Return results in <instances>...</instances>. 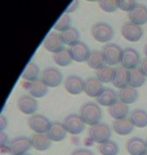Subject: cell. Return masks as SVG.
I'll return each instance as SVG.
<instances>
[{
	"mask_svg": "<svg viewBox=\"0 0 147 155\" xmlns=\"http://www.w3.org/2000/svg\"><path fill=\"white\" fill-rule=\"evenodd\" d=\"M80 116L86 123V125L91 127L95 126L101 123L102 109L99 104L94 103V102H87L80 108Z\"/></svg>",
	"mask_w": 147,
	"mask_h": 155,
	"instance_id": "6da1fadb",
	"label": "cell"
},
{
	"mask_svg": "<svg viewBox=\"0 0 147 155\" xmlns=\"http://www.w3.org/2000/svg\"><path fill=\"white\" fill-rule=\"evenodd\" d=\"M91 33L94 39L101 43H109L114 38V29L110 24L100 21L93 24L91 27Z\"/></svg>",
	"mask_w": 147,
	"mask_h": 155,
	"instance_id": "7a4b0ae2",
	"label": "cell"
},
{
	"mask_svg": "<svg viewBox=\"0 0 147 155\" xmlns=\"http://www.w3.org/2000/svg\"><path fill=\"white\" fill-rule=\"evenodd\" d=\"M102 52L107 66H116L121 63L123 57V48H121V46H119L117 43L109 42L105 45L102 48Z\"/></svg>",
	"mask_w": 147,
	"mask_h": 155,
	"instance_id": "3957f363",
	"label": "cell"
},
{
	"mask_svg": "<svg viewBox=\"0 0 147 155\" xmlns=\"http://www.w3.org/2000/svg\"><path fill=\"white\" fill-rule=\"evenodd\" d=\"M89 137L94 143L103 144L106 141L110 140L112 135V130L106 123H99L95 126L90 127L89 129Z\"/></svg>",
	"mask_w": 147,
	"mask_h": 155,
	"instance_id": "277c9868",
	"label": "cell"
},
{
	"mask_svg": "<svg viewBox=\"0 0 147 155\" xmlns=\"http://www.w3.org/2000/svg\"><path fill=\"white\" fill-rule=\"evenodd\" d=\"M32 147L31 139L26 136H18L9 142L7 149L10 155H24Z\"/></svg>",
	"mask_w": 147,
	"mask_h": 155,
	"instance_id": "5b68a950",
	"label": "cell"
},
{
	"mask_svg": "<svg viewBox=\"0 0 147 155\" xmlns=\"http://www.w3.org/2000/svg\"><path fill=\"white\" fill-rule=\"evenodd\" d=\"M62 124H64L67 132L72 135L81 134L85 130L86 127V123L81 118L80 114H75V113L68 114V116H65Z\"/></svg>",
	"mask_w": 147,
	"mask_h": 155,
	"instance_id": "8992f818",
	"label": "cell"
},
{
	"mask_svg": "<svg viewBox=\"0 0 147 155\" xmlns=\"http://www.w3.org/2000/svg\"><path fill=\"white\" fill-rule=\"evenodd\" d=\"M62 74L55 67H48L40 74V80L45 84L48 88L58 87L62 82Z\"/></svg>",
	"mask_w": 147,
	"mask_h": 155,
	"instance_id": "52a82bcc",
	"label": "cell"
},
{
	"mask_svg": "<svg viewBox=\"0 0 147 155\" xmlns=\"http://www.w3.org/2000/svg\"><path fill=\"white\" fill-rule=\"evenodd\" d=\"M29 128L35 132V134H46L51 127L52 122L48 117L42 114H34L27 120Z\"/></svg>",
	"mask_w": 147,
	"mask_h": 155,
	"instance_id": "ba28073f",
	"label": "cell"
},
{
	"mask_svg": "<svg viewBox=\"0 0 147 155\" xmlns=\"http://www.w3.org/2000/svg\"><path fill=\"white\" fill-rule=\"evenodd\" d=\"M141 63L140 61V54L139 52L133 48H123V57H122L121 66L125 69L132 71L137 69L139 64Z\"/></svg>",
	"mask_w": 147,
	"mask_h": 155,
	"instance_id": "9c48e42d",
	"label": "cell"
},
{
	"mask_svg": "<svg viewBox=\"0 0 147 155\" xmlns=\"http://www.w3.org/2000/svg\"><path fill=\"white\" fill-rule=\"evenodd\" d=\"M43 48L48 51L52 52L54 54L65 49L61 33H58L57 31H52L49 33L43 40Z\"/></svg>",
	"mask_w": 147,
	"mask_h": 155,
	"instance_id": "30bf717a",
	"label": "cell"
},
{
	"mask_svg": "<svg viewBox=\"0 0 147 155\" xmlns=\"http://www.w3.org/2000/svg\"><path fill=\"white\" fill-rule=\"evenodd\" d=\"M122 36L130 42H136L140 40L143 35V28L141 26L131 23L130 21L124 22L121 27Z\"/></svg>",
	"mask_w": 147,
	"mask_h": 155,
	"instance_id": "8fae6325",
	"label": "cell"
},
{
	"mask_svg": "<svg viewBox=\"0 0 147 155\" xmlns=\"http://www.w3.org/2000/svg\"><path fill=\"white\" fill-rule=\"evenodd\" d=\"M17 107L24 115L32 116L38 109V103L30 95H21L17 100Z\"/></svg>",
	"mask_w": 147,
	"mask_h": 155,
	"instance_id": "7c38bea8",
	"label": "cell"
},
{
	"mask_svg": "<svg viewBox=\"0 0 147 155\" xmlns=\"http://www.w3.org/2000/svg\"><path fill=\"white\" fill-rule=\"evenodd\" d=\"M85 81L77 75H70L65 79V90L71 95H80L84 92Z\"/></svg>",
	"mask_w": 147,
	"mask_h": 155,
	"instance_id": "4fadbf2b",
	"label": "cell"
},
{
	"mask_svg": "<svg viewBox=\"0 0 147 155\" xmlns=\"http://www.w3.org/2000/svg\"><path fill=\"white\" fill-rule=\"evenodd\" d=\"M68 51H70V54L72 58H73V61H77V63H84V61H87L91 54L89 46L83 41L78 42L77 45L71 46V48H68Z\"/></svg>",
	"mask_w": 147,
	"mask_h": 155,
	"instance_id": "5bb4252c",
	"label": "cell"
},
{
	"mask_svg": "<svg viewBox=\"0 0 147 155\" xmlns=\"http://www.w3.org/2000/svg\"><path fill=\"white\" fill-rule=\"evenodd\" d=\"M125 147L130 155H144L147 153L146 141L140 137H132L128 139Z\"/></svg>",
	"mask_w": 147,
	"mask_h": 155,
	"instance_id": "9a60e30c",
	"label": "cell"
},
{
	"mask_svg": "<svg viewBox=\"0 0 147 155\" xmlns=\"http://www.w3.org/2000/svg\"><path fill=\"white\" fill-rule=\"evenodd\" d=\"M128 19L131 23L141 26L147 22V7L144 4L138 3L129 13Z\"/></svg>",
	"mask_w": 147,
	"mask_h": 155,
	"instance_id": "2e32d148",
	"label": "cell"
},
{
	"mask_svg": "<svg viewBox=\"0 0 147 155\" xmlns=\"http://www.w3.org/2000/svg\"><path fill=\"white\" fill-rule=\"evenodd\" d=\"M105 88L103 84L97 79L96 77H90L87 80H85V86H84V92L86 93L87 96L91 98H98L102 92L104 91Z\"/></svg>",
	"mask_w": 147,
	"mask_h": 155,
	"instance_id": "e0dca14e",
	"label": "cell"
},
{
	"mask_svg": "<svg viewBox=\"0 0 147 155\" xmlns=\"http://www.w3.org/2000/svg\"><path fill=\"white\" fill-rule=\"evenodd\" d=\"M130 81V71L125 69L122 66L115 68L114 72V79H113V86L119 90L129 86Z\"/></svg>",
	"mask_w": 147,
	"mask_h": 155,
	"instance_id": "ac0fdd59",
	"label": "cell"
},
{
	"mask_svg": "<svg viewBox=\"0 0 147 155\" xmlns=\"http://www.w3.org/2000/svg\"><path fill=\"white\" fill-rule=\"evenodd\" d=\"M67 130H65L64 124L58 121H55L52 122L51 127H49L48 131V136L49 137L52 141L54 142H59L65 140V138L67 137Z\"/></svg>",
	"mask_w": 147,
	"mask_h": 155,
	"instance_id": "d6986e66",
	"label": "cell"
},
{
	"mask_svg": "<svg viewBox=\"0 0 147 155\" xmlns=\"http://www.w3.org/2000/svg\"><path fill=\"white\" fill-rule=\"evenodd\" d=\"M25 88L27 91H28L29 95L31 97H33L34 99L43 98L46 94H48V88L40 79L34 81V82L27 83Z\"/></svg>",
	"mask_w": 147,
	"mask_h": 155,
	"instance_id": "ffe728a7",
	"label": "cell"
},
{
	"mask_svg": "<svg viewBox=\"0 0 147 155\" xmlns=\"http://www.w3.org/2000/svg\"><path fill=\"white\" fill-rule=\"evenodd\" d=\"M119 100V96L113 89L111 88H105L102 94L97 98V104L100 106L105 107H111L112 105L117 103Z\"/></svg>",
	"mask_w": 147,
	"mask_h": 155,
	"instance_id": "44dd1931",
	"label": "cell"
},
{
	"mask_svg": "<svg viewBox=\"0 0 147 155\" xmlns=\"http://www.w3.org/2000/svg\"><path fill=\"white\" fill-rule=\"evenodd\" d=\"M108 112L115 121L126 119L127 116L129 115V106L118 101L117 103H115L111 107H109Z\"/></svg>",
	"mask_w": 147,
	"mask_h": 155,
	"instance_id": "7402d4cb",
	"label": "cell"
},
{
	"mask_svg": "<svg viewBox=\"0 0 147 155\" xmlns=\"http://www.w3.org/2000/svg\"><path fill=\"white\" fill-rule=\"evenodd\" d=\"M118 96H119V101L126 105H130L135 103L137 101L139 94L136 89H134L130 86H127L123 89L119 90Z\"/></svg>",
	"mask_w": 147,
	"mask_h": 155,
	"instance_id": "603a6c76",
	"label": "cell"
},
{
	"mask_svg": "<svg viewBox=\"0 0 147 155\" xmlns=\"http://www.w3.org/2000/svg\"><path fill=\"white\" fill-rule=\"evenodd\" d=\"M133 129H134V125L129 118L122 119V120H116L113 122L114 132L120 136L129 135L133 131Z\"/></svg>",
	"mask_w": 147,
	"mask_h": 155,
	"instance_id": "cb8c5ba5",
	"label": "cell"
},
{
	"mask_svg": "<svg viewBox=\"0 0 147 155\" xmlns=\"http://www.w3.org/2000/svg\"><path fill=\"white\" fill-rule=\"evenodd\" d=\"M31 139L32 147L37 151H45L52 146V140L48 134H34Z\"/></svg>",
	"mask_w": 147,
	"mask_h": 155,
	"instance_id": "d4e9b609",
	"label": "cell"
},
{
	"mask_svg": "<svg viewBox=\"0 0 147 155\" xmlns=\"http://www.w3.org/2000/svg\"><path fill=\"white\" fill-rule=\"evenodd\" d=\"M87 64H88L89 68L96 71H98L101 68L106 66V61L102 51H97V49L96 51H91V54L89 55L88 61H87Z\"/></svg>",
	"mask_w": 147,
	"mask_h": 155,
	"instance_id": "484cf974",
	"label": "cell"
},
{
	"mask_svg": "<svg viewBox=\"0 0 147 155\" xmlns=\"http://www.w3.org/2000/svg\"><path fill=\"white\" fill-rule=\"evenodd\" d=\"M129 119L137 128H144L147 126V112L143 109H134L130 113Z\"/></svg>",
	"mask_w": 147,
	"mask_h": 155,
	"instance_id": "4316f807",
	"label": "cell"
},
{
	"mask_svg": "<svg viewBox=\"0 0 147 155\" xmlns=\"http://www.w3.org/2000/svg\"><path fill=\"white\" fill-rule=\"evenodd\" d=\"M61 35L65 45H68L70 48L77 45L78 42H80V32L74 26H72L68 29L65 30V31L62 32Z\"/></svg>",
	"mask_w": 147,
	"mask_h": 155,
	"instance_id": "83f0119b",
	"label": "cell"
},
{
	"mask_svg": "<svg viewBox=\"0 0 147 155\" xmlns=\"http://www.w3.org/2000/svg\"><path fill=\"white\" fill-rule=\"evenodd\" d=\"M114 72H115V69H113L112 67L104 66L100 70L97 71L96 78L102 84L112 83L113 82V79H114Z\"/></svg>",
	"mask_w": 147,
	"mask_h": 155,
	"instance_id": "f1b7e54d",
	"label": "cell"
},
{
	"mask_svg": "<svg viewBox=\"0 0 147 155\" xmlns=\"http://www.w3.org/2000/svg\"><path fill=\"white\" fill-rule=\"evenodd\" d=\"M40 74L42 73H40L38 66L34 63H29L22 74V79L24 81H26L27 83L34 82V81L38 80Z\"/></svg>",
	"mask_w": 147,
	"mask_h": 155,
	"instance_id": "f546056e",
	"label": "cell"
},
{
	"mask_svg": "<svg viewBox=\"0 0 147 155\" xmlns=\"http://www.w3.org/2000/svg\"><path fill=\"white\" fill-rule=\"evenodd\" d=\"M145 82H146V77L143 75L141 71L139 70V68L130 71V81H129L130 87H132L134 89L140 88V87L144 85Z\"/></svg>",
	"mask_w": 147,
	"mask_h": 155,
	"instance_id": "4dcf8cb0",
	"label": "cell"
},
{
	"mask_svg": "<svg viewBox=\"0 0 147 155\" xmlns=\"http://www.w3.org/2000/svg\"><path fill=\"white\" fill-rule=\"evenodd\" d=\"M52 58H54L55 63L59 67H68V66H70L72 64V61H73V58H72L70 51H68V48L58 52V54H55L52 55Z\"/></svg>",
	"mask_w": 147,
	"mask_h": 155,
	"instance_id": "1f68e13d",
	"label": "cell"
},
{
	"mask_svg": "<svg viewBox=\"0 0 147 155\" xmlns=\"http://www.w3.org/2000/svg\"><path fill=\"white\" fill-rule=\"evenodd\" d=\"M98 150L101 155H117L119 153V146L116 142L110 139L105 143L99 145Z\"/></svg>",
	"mask_w": 147,
	"mask_h": 155,
	"instance_id": "d6a6232c",
	"label": "cell"
},
{
	"mask_svg": "<svg viewBox=\"0 0 147 155\" xmlns=\"http://www.w3.org/2000/svg\"><path fill=\"white\" fill-rule=\"evenodd\" d=\"M72 18L68 13H64L58 19V21L55 24L54 29L58 32H64L70 27H72Z\"/></svg>",
	"mask_w": 147,
	"mask_h": 155,
	"instance_id": "836d02e7",
	"label": "cell"
},
{
	"mask_svg": "<svg viewBox=\"0 0 147 155\" xmlns=\"http://www.w3.org/2000/svg\"><path fill=\"white\" fill-rule=\"evenodd\" d=\"M99 6L103 11L111 13L119 9V0H101Z\"/></svg>",
	"mask_w": 147,
	"mask_h": 155,
	"instance_id": "e575fe53",
	"label": "cell"
},
{
	"mask_svg": "<svg viewBox=\"0 0 147 155\" xmlns=\"http://www.w3.org/2000/svg\"><path fill=\"white\" fill-rule=\"evenodd\" d=\"M138 4L134 0H119V9L123 11H127L128 13Z\"/></svg>",
	"mask_w": 147,
	"mask_h": 155,
	"instance_id": "d590c367",
	"label": "cell"
},
{
	"mask_svg": "<svg viewBox=\"0 0 147 155\" xmlns=\"http://www.w3.org/2000/svg\"><path fill=\"white\" fill-rule=\"evenodd\" d=\"M70 155H94V153L90 149H88V148L80 147L72 151V153Z\"/></svg>",
	"mask_w": 147,
	"mask_h": 155,
	"instance_id": "8d00e7d4",
	"label": "cell"
},
{
	"mask_svg": "<svg viewBox=\"0 0 147 155\" xmlns=\"http://www.w3.org/2000/svg\"><path fill=\"white\" fill-rule=\"evenodd\" d=\"M9 142L10 141L8 140V136L5 134L4 131L0 132V148L8 146Z\"/></svg>",
	"mask_w": 147,
	"mask_h": 155,
	"instance_id": "74e56055",
	"label": "cell"
},
{
	"mask_svg": "<svg viewBox=\"0 0 147 155\" xmlns=\"http://www.w3.org/2000/svg\"><path fill=\"white\" fill-rule=\"evenodd\" d=\"M8 125V120L4 115L0 116V132H2Z\"/></svg>",
	"mask_w": 147,
	"mask_h": 155,
	"instance_id": "f35d334b",
	"label": "cell"
},
{
	"mask_svg": "<svg viewBox=\"0 0 147 155\" xmlns=\"http://www.w3.org/2000/svg\"><path fill=\"white\" fill-rule=\"evenodd\" d=\"M139 70L141 71L142 74L147 78V58H144V60L141 61L139 66Z\"/></svg>",
	"mask_w": 147,
	"mask_h": 155,
	"instance_id": "ab89813d",
	"label": "cell"
},
{
	"mask_svg": "<svg viewBox=\"0 0 147 155\" xmlns=\"http://www.w3.org/2000/svg\"><path fill=\"white\" fill-rule=\"evenodd\" d=\"M79 4H80V2L79 1H73L71 3V5L68 6V9H67V11H65V13H71V12H74L76 9L78 8V6H79Z\"/></svg>",
	"mask_w": 147,
	"mask_h": 155,
	"instance_id": "60d3db41",
	"label": "cell"
},
{
	"mask_svg": "<svg viewBox=\"0 0 147 155\" xmlns=\"http://www.w3.org/2000/svg\"><path fill=\"white\" fill-rule=\"evenodd\" d=\"M143 51H144V54H145V57L147 58V43H146L145 46H144V49H143Z\"/></svg>",
	"mask_w": 147,
	"mask_h": 155,
	"instance_id": "b9f144b4",
	"label": "cell"
},
{
	"mask_svg": "<svg viewBox=\"0 0 147 155\" xmlns=\"http://www.w3.org/2000/svg\"><path fill=\"white\" fill-rule=\"evenodd\" d=\"M24 155H32V154H30V153H26V154H24Z\"/></svg>",
	"mask_w": 147,
	"mask_h": 155,
	"instance_id": "7bdbcfd3",
	"label": "cell"
},
{
	"mask_svg": "<svg viewBox=\"0 0 147 155\" xmlns=\"http://www.w3.org/2000/svg\"><path fill=\"white\" fill-rule=\"evenodd\" d=\"M146 144H147V139H146Z\"/></svg>",
	"mask_w": 147,
	"mask_h": 155,
	"instance_id": "ee69618b",
	"label": "cell"
},
{
	"mask_svg": "<svg viewBox=\"0 0 147 155\" xmlns=\"http://www.w3.org/2000/svg\"><path fill=\"white\" fill-rule=\"evenodd\" d=\"M144 155H147V153H146V154H144Z\"/></svg>",
	"mask_w": 147,
	"mask_h": 155,
	"instance_id": "f6af8a7d",
	"label": "cell"
}]
</instances>
